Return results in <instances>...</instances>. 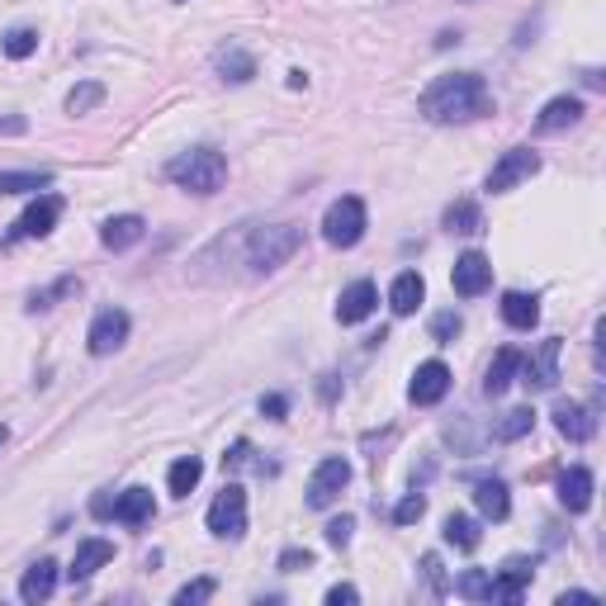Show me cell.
Wrapping results in <instances>:
<instances>
[{
	"mask_svg": "<svg viewBox=\"0 0 606 606\" xmlns=\"http://www.w3.org/2000/svg\"><path fill=\"white\" fill-rule=\"evenodd\" d=\"M417 114L431 124H469V119L493 114V95L479 72H450L427 86V95L417 100Z\"/></svg>",
	"mask_w": 606,
	"mask_h": 606,
	"instance_id": "cell-1",
	"label": "cell"
},
{
	"mask_svg": "<svg viewBox=\"0 0 606 606\" xmlns=\"http://www.w3.org/2000/svg\"><path fill=\"white\" fill-rule=\"evenodd\" d=\"M166 180L180 185V190H190V195H214L228 180V157L214 152V147H190V152L166 161Z\"/></svg>",
	"mask_w": 606,
	"mask_h": 606,
	"instance_id": "cell-2",
	"label": "cell"
},
{
	"mask_svg": "<svg viewBox=\"0 0 606 606\" xmlns=\"http://www.w3.org/2000/svg\"><path fill=\"white\" fill-rule=\"evenodd\" d=\"M303 232L294 228V223H275V228H251L247 237V266L256 270V275H270V270H280L299 251Z\"/></svg>",
	"mask_w": 606,
	"mask_h": 606,
	"instance_id": "cell-3",
	"label": "cell"
},
{
	"mask_svg": "<svg viewBox=\"0 0 606 606\" xmlns=\"http://www.w3.org/2000/svg\"><path fill=\"white\" fill-rule=\"evenodd\" d=\"M322 237H327V247H356L360 237H365V204L356 195H341L327 204V214H322Z\"/></svg>",
	"mask_w": 606,
	"mask_h": 606,
	"instance_id": "cell-4",
	"label": "cell"
},
{
	"mask_svg": "<svg viewBox=\"0 0 606 606\" xmlns=\"http://www.w3.org/2000/svg\"><path fill=\"white\" fill-rule=\"evenodd\" d=\"M204 521H209V531H214L218 540H242V531H247V488L228 483V488L209 502V517Z\"/></svg>",
	"mask_w": 606,
	"mask_h": 606,
	"instance_id": "cell-5",
	"label": "cell"
},
{
	"mask_svg": "<svg viewBox=\"0 0 606 606\" xmlns=\"http://www.w3.org/2000/svg\"><path fill=\"white\" fill-rule=\"evenodd\" d=\"M346 483H351V460L327 455V460L313 469V479H308V507H332Z\"/></svg>",
	"mask_w": 606,
	"mask_h": 606,
	"instance_id": "cell-6",
	"label": "cell"
},
{
	"mask_svg": "<svg viewBox=\"0 0 606 606\" xmlns=\"http://www.w3.org/2000/svg\"><path fill=\"white\" fill-rule=\"evenodd\" d=\"M535 171H540V152H531V147H512V152H502V161L488 171V190H493V195H507L512 185L531 180Z\"/></svg>",
	"mask_w": 606,
	"mask_h": 606,
	"instance_id": "cell-7",
	"label": "cell"
},
{
	"mask_svg": "<svg viewBox=\"0 0 606 606\" xmlns=\"http://www.w3.org/2000/svg\"><path fill=\"white\" fill-rule=\"evenodd\" d=\"M124 341H128V313L124 308H100L95 322H90V332H86L90 356H114Z\"/></svg>",
	"mask_w": 606,
	"mask_h": 606,
	"instance_id": "cell-8",
	"label": "cell"
},
{
	"mask_svg": "<svg viewBox=\"0 0 606 606\" xmlns=\"http://www.w3.org/2000/svg\"><path fill=\"white\" fill-rule=\"evenodd\" d=\"M559 351H564V346H559V337H550V341H540V351H535L531 360L521 356V370L517 375L526 379V389H554V384H559Z\"/></svg>",
	"mask_w": 606,
	"mask_h": 606,
	"instance_id": "cell-9",
	"label": "cell"
},
{
	"mask_svg": "<svg viewBox=\"0 0 606 606\" xmlns=\"http://www.w3.org/2000/svg\"><path fill=\"white\" fill-rule=\"evenodd\" d=\"M535 578V559H507L502 564V573L488 583V602H507V606H517L521 597H526V583Z\"/></svg>",
	"mask_w": 606,
	"mask_h": 606,
	"instance_id": "cell-10",
	"label": "cell"
},
{
	"mask_svg": "<svg viewBox=\"0 0 606 606\" xmlns=\"http://www.w3.org/2000/svg\"><path fill=\"white\" fill-rule=\"evenodd\" d=\"M450 285H455L460 299H479L483 289L493 285V266H488V256H483V251H464L460 261H455V270H450Z\"/></svg>",
	"mask_w": 606,
	"mask_h": 606,
	"instance_id": "cell-11",
	"label": "cell"
},
{
	"mask_svg": "<svg viewBox=\"0 0 606 606\" xmlns=\"http://www.w3.org/2000/svg\"><path fill=\"white\" fill-rule=\"evenodd\" d=\"M408 393H412V403H417V408H431V403H441V398L450 393L446 360H427V365H417V375H412Z\"/></svg>",
	"mask_w": 606,
	"mask_h": 606,
	"instance_id": "cell-12",
	"label": "cell"
},
{
	"mask_svg": "<svg viewBox=\"0 0 606 606\" xmlns=\"http://www.w3.org/2000/svg\"><path fill=\"white\" fill-rule=\"evenodd\" d=\"M57 218H62V199H57V195L34 199V204L24 209V218L15 223V232H10V242H19V237H48Z\"/></svg>",
	"mask_w": 606,
	"mask_h": 606,
	"instance_id": "cell-13",
	"label": "cell"
},
{
	"mask_svg": "<svg viewBox=\"0 0 606 606\" xmlns=\"http://www.w3.org/2000/svg\"><path fill=\"white\" fill-rule=\"evenodd\" d=\"M109 559H114V545H109V540H100V535H95V540H81V545H76L72 569H67V578H72V583H90Z\"/></svg>",
	"mask_w": 606,
	"mask_h": 606,
	"instance_id": "cell-14",
	"label": "cell"
},
{
	"mask_svg": "<svg viewBox=\"0 0 606 606\" xmlns=\"http://www.w3.org/2000/svg\"><path fill=\"white\" fill-rule=\"evenodd\" d=\"M375 303H379V289L370 285V280H356V285L341 289V299H337V322H365L370 313H375Z\"/></svg>",
	"mask_w": 606,
	"mask_h": 606,
	"instance_id": "cell-15",
	"label": "cell"
},
{
	"mask_svg": "<svg viewBox=\"0 0 606 606\" xmlns=\"http://www.w3.org/2000/svg\"><path fill=\"white\" fill-rule=\"evenodd\" d=\"M578 119H583V100H578V95H554L550 105L540 109L535 128H540V133H564V128H573Z\"/></svg>",
	"mask_w": 606,
	"mask_h": 606,
	"instance_id": "cell-16",
	"label": "cell"
},
{
	"mask_svg": "<svg viewBox=\"0 0 606 606\" xmlns=\"http://www.w3.org/2000/svg\"><path fill=\"white\" fill-rule=\"evenodd\" d=\"M57 592V564L53 559H38V564H29V573L19 578V597L29 606H38V602H48Z\"/></svg>",
	"mask_w": 606,
	"mask_h": 606,
	"instance_id": "cell-17",
	"label": "cell"
},
{
	"mask_svg": "<svg viewBox=\"0 0 606 606\" xmlns=\"http://www.w3.org/2000/svg\"><path fill=\"white\" fill-rule=\"evenodd\" d=\"M517 370H521V351L517 346H502L498 356H493V365H488V375H483V393L488 398H502V393L512 389Z\"/></svg>",
	"mask_w": 606,
	"mask_h": 606,
	"instance_id": "cell-18",
	"label": "cell"
},
{
	"mask_svg": "<svg viewBox=\"0 0 606 606\" xmlns=\"http://www.w3.org/2000/svg\"><path fill=\"white\" fill-rule=\"evenodd\" d=\"M422 299H427V280H422L417 270H403L389 289V308L398 313V318H408V313H417V303Z\"/></svg>",
	"mask_w": 606,
	"mask_h": 606,
	"instance_id": "cell-19",
	"label": "cell"
},
{
	"mask_svg": "<svg viewBox=\"0 0 606 606\" xmlns=\"http://www.w3.org/2000/svg\"><path fill=\"white\" fill-rule=\"evenodd\" d=\"M143 232H147V223L138 214H119V218H109L105 228H100V242H105L109 251H128V247H138V242H143Z\"/></svg>",
	"mask_w": 606,
	"mask_h": 606,
	"instance_id": "cell-20",
	"label": "cell"
},
{
	"mask_svg": "<svg viewBox=\"0 0 606 606\" xmlns=\"http://www.w3.org/2000/svg\"><path fill=\"white\" fill-rule=\"evenodd\" d=\"M554 427H559V436H569V441H592L597 417H592L583 403H559V408H554Z\"/></svg>",
	"mask_w": 606,
	"mask_h": 606,
	"instance_id": "cell-21",
	"label": "cell"
},
{
	"mask_svg": "<svg viewBox=\"0 0 606 606\" xmlns=\"http://www.w3.org/2000/svg\"><path fill=\"white\" fill-rule=\"evenodd\" d=\"M559 502H564V512H588L592 507V474L583 464L559 474Z\"/></svg>",
	"mask_w": 606,
	"mask_h": 606,
	"instance_id": "cell-22",
	"label": "cell"
},
{
	"mask_svg": "<svg viewBox=\"0 0 606 606\" xmlns=\"http://www.w3.org/2000/svg\"><path fill=\"white\" fill-rule=\"evenodd\" d=\"M214 67H218V76H223V81H232V86H247L251 76H256V57L242 53L237 43H228V48H218Z\"/></svg>",
	"mask_w": 606,
	"mask_h": 606,
	"instance_id": "cell-23",
	"label": "cell"
},
{
	"mask_svg": "<svg viewBox=\"0 0 606 606\" xmlns=\"http://www.w3.org/2000/svg\"><path fill=\"white\" fill-rule=\"evenodd\" d=\"M474 502H479V512L488 521H507V512H512V498H507V483H502V479H479V483H474Z\"/></svg>",
	"mask_w": 606,
	"mask_h": 606,
	"instance_id": "cell-24",
	"label": "cell"
},
{
	"mask_svg": "<svg viewBox=\"0 0 606 606\" xmlns=\"http://www.w3.org/2000/svg\"><path fill=\"white\" fill-rule=\"evenodd\" d=\"M502 318H507V327H517V332H531L535 322H540V299L535 294H502Z\"/></svg>",
	"mask_w": 606,
	"mask_h": 606,
	"instance_id": "cell-25",
	"label": "cell"
},
{
	"mask_svg": "<svg viewBox=\"0 0 606 606\" xmlns=\"http://www.w3.org/2000/svg\"><path fill=\"white\" fill-rule=\"evenodd\" d=\"M114 521H124V526H147L152 521V493L147 488H128L114 498Z\"/></svg>",
	"mask_w": 606,
	"mask_h": 606,
	"instance_id": "cell-26",
	"label": "cell"
},
{
	"mask_svg": "<svg viewBox=\"0 0 606 606\" xmlns=\"http://www.w3.org/2000/svg\"><path fill=\"white\" fill-rule=\"evenodd\" d=\"M199 479H204V460H199V455H180V460L171 464V474H166V488H171L176 498H190L199 488Z\"/></svg>",
	"mask_w": 606,
	"mask_h": 606,
	"instance_id": "cell-27",
	"label": "cell"
},
{
	"mask_svg": "<svg viewBox=\"0 0 606 606\" xmlns=\"http://www.w3.org/2000/svg\"><path fill=\"white\" fill-rule=\"evenodd\" d=\"M48 185H53V171H0V195H34Z\"/></svg>",
	"mask_w": 606,
	"mask_h": 606,
	"instance_id": "cell-28",
	"label": "cell"
},
{
	"mask_svg": "<svg viewBox=\"0 0 606 606\" xmlns=\"http://www.w3.org/2000/svg\"><path fill=\"white\" fill-rule=\"evenodd\" d=\"M441 223H446V232L474 237V232L483 228V214H479V204H474V199H455V204L446 209V218H441Z\"/></svg>",
	"mask_w": 606,
	"mask_h": 606,
	"instance_id": "cell-29",
	"label": "cell"
},
{
	"mask_svg": "<svg viewBox=\"0 0 606 606\" xmlns=\"http://www.w3.org/2000/svg\"><path fill=\"white\" fill-rule=\"evenodd\" d=\"M479 540H483V531H479V521L474 517H446V545H455V550H479Z\"/></svg>",
	"mask_w": 606,
	"mask_h": 606,
	"instance_id": "cell-30",
	"label": "cell"
},
{
	"mask_svg": "<svg viewBox=\"0 0 606 606\" xmlns=\"http://www.w3.org/2000/svg\"><path fill=\"white\" fill-rule=\"evenodd\" d=\"M0 53L10 57V62H24V57L38 53V34L34 29H10V34L0 38Z\"/></svg>",
	"mask_w": 606,
	"mask_h": 606,
	"instance_id": "cell-31",
	"label": "cell"
},
{
	"mask_svg": "<svg viewBox=\"0 0 606 606\" xmlns=\"http://www.w3.org/2000/svg\"><path fill=\"white\" fill-rule=\"evenodd\" d=\"M531 427H535V412L517 408V412H507L498 427H493V436H498V441H521V436H531Z\"/></svg>",
	"mask_w": 606,
	"mask_h": 606,
	"instance_id": "cell-32",
	"label": "cell"
},
{
	"mask_svg": "<svg viewBox=\"0 0 606 606\" xmlns=\"http://www.w3.org/2000/svg\"><path fill=\"white\" fill-rule=\"evenodd\" d=\"M76 289H81V280H76V275H67V280H57L53 289H38V294H29V303H24V308H29V313H43V308H53L57 299L76 294Z\"/></svg>",
	"mask_w": 606,
	"mask_h": 606,
	"instance_id": "cell-33",
	"label": "cell"
},
{
	"mask_svg": "<svg viewBox=\"0 0 606 606\" xmlns=\"http://www.w3.org/2000/svg\"><path fill=\"white\" fill-rule=\"evenodd\" d=\"M100 100H105V86H100V81H81V86L67 95V114H90Z\"/></svg>",
	"mask_w": 606,
	"mask_h": 606,
	"instance_id": "cell-34",
	"label": "cell"
},
{
	"mask_svg": "<svg viewBox=\"0 0 606 606\" xmlns=\"http://www.w3.org/2000/svg\"><path fill=\"white\" fill-rule=\"evenodd\" d=\"M488 573L483 569H469V573H460V583H455V592H460L464 602H488Z\"/></svg>",
	"mask_w": 606,
	"mask_h": 606,
	"instance_id": "cell-35",
	"label": "cell"
},
{
	"mask_svg": "<svg viewBox=\"0 0 606 606\" xmlns=\"http://www.w3.org/2000/svg\"><path fill=\"white\" fill-rule=\"evenodd\" d=\"M218 592V583L214 578H195V583H185V588L176 592V606H190V602H209Z\"/></svg>",
	"mask_w": 606,
	"mask_h": 606,
	"instance_id": "cell-36",
	"label": "cell"
},
{
	"mask_svg": "<svg viewBox=\"0 0 606 606\" xmlns=\"http://www.w3.org/2000/svg\"><path fill=\"white\" fill-rule=\"evenodd\" d=\"M460 313H436V318H431V337L441 341V346H450V341L460 337Z\"/></svg>",
	"mask_w": 606,
	"mask_h": 606,
	"instance_id": "cell-37",
	"label": "cell"
},
{
	"mask_svg": "<svg viewBox=\"0 0 606 606\" xmlns=\"http://www.w3.org/2000/svg\"><path fill=\"white\" fill-rule=\"evenodd\" d=\"M422 512H427V498H422V493H408V498L393 507V521H398V526H412V521H422Z\"/></svg>",
	"mask_w": 606,
	"mask_h": 606,
	"instance_id": "cell-38",
	"label": "cell"
},
{
	"mask_svg": "<svg viewBox=\"0 0 606 606\" xmlns=\"http://www.w3.org/2000/svg\"><path fill=\"white\" fill-rule=\"evenodd\" d=\"M351 531H356V517H332L327 521V545L332 550H346L351 545Z\"/></svg>",
	"mask_w": 606,
	"mask_h": 606,
	"instance_id": "cell-39",
	"label": "cell"
},
{
	"mask_svg": "<svg viewBox=\"0 0 606 606\" xmlns=\"http://www.w3.org/2000/svg\"><path fill=\"white\" fill-rule=\"evenodd\" d=\"M261 412H266L270 422H285V412H289V398H285V393H266V398H261Z\"/></svg>",
	"mask_w": 606,
	"mask_h": 606,
	"instance_id": "cell-40",
	"label": "cell"
},
{
	"mask_svg": "<svg viewBox=\"0 0 606 606\" xmlns=\"http://www.w3.org/2000/svg\"><path fill=\"white\" fill-rule=\"evenodd\" d=\"M280 569H285V573L313 569V554H308V550H285V554H280Z\"/></svg>",
	"mask_w": 606,
	"mask_h": 606,
	"instance_id": "cell-41",
	"label": "cell"
},
{
	"mask_svg": "<svg viewBox=\"0 0 606 606\" xmlns=\"http://www.w3.org/2000/svg\"><path fill=\"white\" fill-rule=\"evenodd\" d=\"M247 455H251V441H232V450L223 455V469H242V464H247Z\"/></svg>",
	"mask_w": 606,
	"mask_h": 606,
	"instance_id": "cell-42",
	"label": "cell"
},
{
	"mask_svg": "<svg viewBox=\"0 0 606 606\" xmlns=\"http://www.w3.org/2000/svg\"><path fill=\"white\" fill-rule=\"evenodd\" d=\"M351 602H360V592L351 583H337V588L327 592V606H351Z\"/></svg>",
	"mask_w": 606,
	"mask_h": 606,
	"instance_id": "cell-43",
	"label": "cell"
},
{
	"mask_svg": "<svg viewBox=\"0 0 606 606\" xmlns=\"http://www.w3.org/2000/svg\"><path fill=\"white\" fill-rule=\"evenodd\" d=\"M422 569H427L431 588H436V592H446V573H441V559H436V554H427V559H422Z\"/></svg>",
	"mask_w": 606,
	"mask_h": 606,
	"instance_id": "cell-44",
	"label": "cell"
},
{
	"mask_svg": "<svg viewBox=\"0 0 606 606\" xmlns=\"http://www.w3.org/2000/svg\"><path fill=\"white\" fill-rule=\"evenodd\" d=\"M90 517L109 521V517H114V498H109V493H95V498H90Z\"/></svg>",
	"mask_w": 606,
	"mask_h": 606,
	"instance_id": "cell-45",
	"label": "cell"
},
{
	"mask_svg": "<svg viewBox=\"0 0 606 606\" xmlns=\"http://www.w3.org/2000/svg\"><path fill=\"white\" fill-rule=\"evenodd\" d=\"M322 398H327V403H332V398H337V375H322Z\"/></svg>",
	"mask_w": 606,
	"mask_h": 606,
	"instance_id": "cell-46",
	"label": "cell"
},
{
	"mask_svg": "<svg viewBox=\"0 0 606 606\" xmlns=\"http://www.w3.org/2000/svg\"><path fill=\"white\" fill-rule=\"evenodd\" d=\"M24 128H29L24 119H0V133H24Z\"/></svg>",
	"mask_w": 606,
	"mask_h": 606,
	"instance_id": "cell-47",
	"label": "cell"
},
{
	"mask_svg": "<svg viewBox=\"0 0 606 606\" xmlns=\"http://www.w3.org/2000/svg\"><path fill=\"white\" fill-rule=\"evenodd\" d=\"M5 441H10V431H5V427H0V446H5Z\"/></svg>",
	"mask_w": 606,
	"mask_h": 606,
	"instance_id": "cell-48",
	"label": "cell"
},
{
	"mask_svg": "<svg viewBox=\"0 0 606 606\" xmlns=\"http://www.w3.org/2000/svg\"><path fill=\"white\" fill-rule=\"evenodd\" d=\"M176 5H180V0H176Z\"/></svg>",
	"mask_w": 606,
	"mask_h": 606,
	"instance_id": "cell-49",
	"label": "cell"
}]
</instances>
